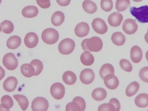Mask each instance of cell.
<instances>
[{"instance_id": "cell-1", "label": "cell", "mask_w": 148, "mask_h": 111, "mask_svg": "<svg viewBox=\"0 0 148 111\" xmlns=\"http://www.w3.org/2000/svg\"><path fill=\"white\" fill-rule=\"evenodd\" d=\"M103 46L102 40L97 36L84 39L81 43V46L83 50L89 52L99 51L102 49Z\"/></svg>"}, {"instance_id": "cell-2", "label": "cell", "mask_w": 148, "mask_h": 111, "mask_svg": "<svg viewBox=\"0 0 148 111\" xmlns=\"http://www.w3.org/2000/svg\"><path fill=\"white\" fill-rule=\"evenodd\" d=\"M130 12L138 22L141 23H148V5H146L137 8H130Z\"/></svg>"}, {"instance_id": "cell-3", "label": "cell", "mask_w": 148, "mask_h": 111, "mask_svg": "<svg viewBox=\"0 0 148 111\" xmlns=\"http://www.w3.org/2000/svg\"><path fill=\"white\" fill-rule=\"evenodd\" d=\"M41 38L44 42L49 45L56 43L59 38V34L55 29L49 28L44 29L42 32Z\"/></svg>"}, {"instance_id": "cell-4", "label": "cell", "mask_w": 148, "mask_h": 111, "mask_svg": "<svg viewBox=\"0 0 148 111\" xmlns=\"http://www.w3.org/2000/svg\"><path fill=\"white\" fill-rule=\"evenodd\" d=\"M86 108V103L84 99L81 97H75L71 102L68 103L66 106V111H84Z\"/></svg>"}, {"instance_id": "cell-5", "label": "cell", "mask_w": 148, "mask_h": 111, "mask_svg": "<svg viewBox=\"0 0 148 111\" xmlns=\"http://www.w3.org/2000/svg\"><path fill=\"white\" fill-rule=\"evenodd\" d=\"M75 43L74 40L70 38H66L61 40L59 43L58 49L60 53L64 55H69L74 50Z\"/></svg>"}, {"instance_id": "cell-6", "label": "cell", "mask_w": 148, "mask_h": 111, "mask_svg": "<svg viewBox=\"0 0 148 111\" xmlns=\"http://www.w3.org/2000/svg\"><path fill=\"white\" fill-rule=\"evenodd\" d=\"M3 65L8 70L12 71L16 69L18 65V60L15 55L8 53L3 56L2 60Z\"/></svg>"}, {"instance_id": "cell-7", "label": "cell", "mask_w": 148, "mask_h": 111, "mask_svg": "<svg viewBox=\"0 0 148 111\" xmlns=\"http://www.w3.org/2000/svg\"><path fill=\"white\" fill-rule=\"evenodd\" d=\"M49 106V103L45 98L38 97L32 101L31 108L33 111H46Z\"/></svg>"}, {"instance_id": "cell-8", "label": "cell", "mask_w": 148, "mask_h": 111, "mask_svg": "<svg viewBox=\"0 0 148 111\" xmlns=\"http://www.w3.org/2000/svg\"><path fill=\"white\" fill-rule=\"evenodd\" d=\"M51 94L55 99L60 100L62 99L65 93V88L63 85L60 82L53 84L50 89Z\"/></svg>"}, {"instance_id": "cell-9", "label": "cell", "mask_w": 148, "mask_h": 111, "mask_svg": "<svg viewBox=\"0 0 148 111\" xmlns=\"http://www.w3.org/2000/svg\"><path fill=\"white\" fill-rule=\"evenodd\" d=\"M91 24L93 29L97 33L103 34L107 31L108 27L105 21L101 18H95Z\"/></svg>"}, {"instance_id": "cell-10", "label": "cell", "mask_w": 148, "mask_h": 111, "mask_svg": "<svg viewBox=\"0 0 148 111\" xmlns=\"http://www.w3.org/2000/svg\"><path fill=\"white\" fill-rule=\"evenodd\" d=\"M95 78L93 71L90 69H85L81 72L79 78L81 82L86 85L91 83Z\"/></svg>"}, {"instance_id": "cell-11", "label": "cell", "mask_w": 148, "mask_h": 111, "mask_svg": "<svg viewBox=\"0 0 148 111\" xmlns=\"http://www.w3.org/2000/svg\"><path fill=\"white\" fill-rule=\"evenodd\" d=\"M122 28L125 33L131 35L134 34L137 31L138 25L135 20L128 18L123 22Z\"/></svg>"}, {"instance_id": "cell-12", "label": "cell", "mask_w": 148, "mask_h": 111, "mask_svg": "<svg viewBox=\"0 0 148 111\" xmlns=\"http://www.w3.org/2000/svg\"><path fill=\"white\" fill-rule=\"evenodd\" d=\"M103 80L105 86L110 89H116L119 84L118 78L114 74H110L107 75L104 77Z\"/></svg>"}, {"instance_id": "cell-13", "label": "cell", "mask_w": 148, "mask_h": 111, "mask_svg": "<svg viewBox=\"0 0 148 111\" xmlns=\"http://www.w3.org/2000/svg\"><path fill=\"white\" fill-rule=\"evenodd\" d=\"M38 42V38L37 35L33 32L27 33L24 39L25 45L29 48L35 47Z\"/></svg>"}, {"instance_id": "cell-14", "label": "cell", "mask_w": 148, "mask_h": 111, "mask_svg": "<svg viewBox=\"0 0 148 111\" xmlns=\"http://www.w3.org/2000/svg\"><path fill=\"white\" fill-rule=\"evenodd\" d=\"M89 30L90 27L88 24L84 22L78 23L74 29L76 35L79 37L86 36L88 34Z\"/></svg>"}, {"instance_id": "cell-15", "label": "cell", "mask_w": 148, "mask_h": 111, "mask_svg": "<svg viewBox=\"0 0 148 111\" xmlns=\"http://www.w3.org/2000/svg\"><path fill=\"white\" fill-rule=\"evenodd\" d=\"M18 83V80L15 77L10 76L7 78L4 81L3 88L5 91L8 92H11L15 90Z\"/></svg>"}, {"instance_id": "cell-16", "label": "cell", "mask_w": 148, "mask_h": 111, "mask_svg": "<svg viewBox=\"0 0 148 111\" xmlns=\"http://www.w3.org/2000/svg\"><path fill=\"white\" fill-rule=\"evenodd\" d=\"M123 18V16L121 13L115 12L109 15L108 20L111 26L117 27L120 25Z\"/></svg>"}, {"instance_id": "cell-17", "label": "cell", "mask_w": 148, "mask_h": 111, "mask_svg": "<svg viewBox=\"0 0 148 111\" xmlns=\"http://www.w3.org/2000/svg\"><path fill=\"white\" fill-rule=\"evenodd\" d=\"M130 58L135 63L139 62L143 58V52L141 49L138 46L135 45L131 48L130 52Z\"/></svg>"}, {"instance_id": "cell-18", "label": "cell", "mask_w": 148, "mask_h": 111, "mask_svg": "<svg viewBox=\"0 0 148 111\" xmlns=\"http://www.w3.org/2000/svg\"><path fill=\"white\" fill-rule=\"evenodd\" d=\"M38 12V9L36 6L28 5L22 9V14L25 17L31 18L36 16Z\"/></svg>"}, {"instance_id": "cell-19", "label": "cell", "mask_w": 148, "mask_h": 111, "mask_svg": "<svg viewBox=\"0 0 148 111\" xmlns=\"http://www.w3.org/2000/svg\"><path fill=\"white\" fill-rule=\"evenodd\" d=\"M134 102L137 106L140 108H145L148 106V94L143 93L137 96Z\"/></svg>"}, {"instance_id": "cell-20", "label": "cell", "mask_w": 148, "mask_h": 111, "mask_svg": "<svg viewBox=\"0 0 148 111\" xmlns=\"http://www.w3.org/2000/svg\"><path fill=\"white\" fill-rule=\"evenodd\" d=\"M21 38L16 35L10 37L6 42L7 47L9 49H14L18 48L21 45Z\"/></svg>"}, {"instance_id": "cell-21", "label": "cell", "mask_w": 148, "mask_h": 111, "mask_svg": "<svg viewBox=\"0 0 148 111\" xmlns=\"http://www.w3.org/2000/svg\"><path fill=\"white\" fill-rule=\"evenodd\" d=\"M65 16L64 13L60 11L55 12L52 15L51 21L52 24L54 26H58L61 25L64 22Z\"/></svg>"}, {"instance_id": "cell-22", "label": "cell", "mask_w": 148, "mask_h": 111, "mask_svg": "<svg viewBox=\"0 0 148 111\" xmlns=\"http://www.w3.org/2000/svg\"><path fill=\"white\" fill-rule=\"evenodd\" d=\"M107 92L102 88H99L94 89L92 93V96L95 100L100 101L104 99L106 97Z\"/></svg>"}, {"instance_id": "cell-23", "label": "cell", "mask_w": 148, "mask_h": 111, "mask_svg": "<svg viewBox=\"0 0 148 111\" xmlns=\"http://www.w3.org/2000/svg\"><path fill=\"white\" fill-rule=\"evenodd\" d=\"M21 72L25 77H30L34 75L35 71L33 66L30 64H22L20 68Z\"/></svg>"}, {"instance_id": "cell-24", "label": "cell", "mask_w": 148, "mask_h": 111, "mask_svg": "<svg viewBox=\"0 0 148 111\" xmlns=\"http://www.w3.org/2000/svg\"><path fill=\"white\" fill-rule=\"evenodd\" d=\"M62 79L66 84L72 85L74 84L77 80V77L74 73L68 71L65 72L62 75Z\"/></svg>"}, {"instance_id": "cell-25", "label": "cell", "mask_w": 148, "mask_h": 111, "mask_svg": "<svg viewBox=\"0 0 148 111\" xmlns=\"http://www.w3.org/2000/svg\"><path fill=\"white\" fill-rule=\"evenodd\" d=\"M80 59L82 64L86 66L91 65L94 62V58L93 55L87 51L81 54Z\"/></svg>"}, {"instance_id": "cell-26", "label": "cell", "mask_w": 148, "mask_h": 111, "mask_svg": "<svg viewBox=\"0 0 148 111\" xmlns=\"http://www.w3.org/2000/svg\"><path fill=\"white\" fill-rule=\"evenodd\" d=\"M111 40L113 43L117 46L123 45L125 41V36L119 32L114 33L111 36Z\"/></svg>"}, {"instance_id": "cell-27", "label": "cell", "mask_w": 148, "mask_h": 111, "mask_svg": "<svg viewBox=\"0 0 148 111\" xmlns=\"http://www.w3.org/2000/svg\"><path fill=\"white\" fill-rule=\"evenodd\" d=\"M82 7L85 12L90 14H93L97 10V7L96 4L90 0L84 1L82 3Z\"/></svg>"}, {"instance_id": "cell-28", "label": "cell", "mask_w": 148, "mask_h": 111, "mask_svg": "<svg viewBox=\"0 0 148 111\" xmlns=\"http://www.w3.org/2000/svg\"><path fill=\"white\" fill-rule=\"evenodd\" d=\"M13 97L18 102L22 110H26L29 104L27 97L23 95L19 94L14 95Z\"/></svg>"}, {"instance_id": "cell-29", "label": "cell", "mask_w": 148, "mask_h": 111, "mask_svg": "<svg viewBox=\"0 0 148 111\" xmlns=\"http://www.w3.org/2000/svg\"><path fill=\"white\" fill-rule=\"evenodd\" d=\"M114 68L112 65L109 63H106L101 67L99 71L100 77L103 79L107 75L114 73Z\"/></svg>"}, {"instance_id": "cell-30", "label": "cell", "mask_w": 148, "mask_h": 111, "mask_svg": "<svg viewBox=\"0 0 148 111\" xmlns=\"http://www.w3.org/2000/svg\"><path fill=\"white\" fill-rule=\"evenodd\" d=\"M140 87L139 83L134 81L130 83L127 87L125 93L128 97H131L134 95L138 91Z\"/></svg>"}, {"instance_id": "cell-31", "label": "cell", "mask_w": 148, "mask_h": 111, "mask_svg": "<svg viewBox=\"0 0 148 111\" xmlns=\"http://www.w3.org/2000/svg\"><path fill=\"white\" fill-rule=\"evenodd\" d=\"M1 107L9 110L13 106V101L11 97L8 95L3 96L1 100Z\"/></svg>"}, {"instance_id": "cell-32", "label": "cell", "mask_w": 148, "mask_h": 111, "mask_svg": "<svg viewBox=\"0 0 148 111\" xmlns=\"http://www.w3.org/2000/svg\"><path fill=\"white\" fill-rule=\"evenodd\" d=\"M1 31L6 34L11 33L14 29V25L10 21L5 20L0 24Z\"/></svg>"}, {"instance_id": "cell-33", "label": "cell", "mask_w": 148, "mask_h": 111, "mask_svg": "<svg viewBox=\"0 0 148 111\" xmlns=\"http://www.w3.org/2000/svg\"><path fill=\"white\" fill-rule=\"evenodd\" d=\"M30 64L33 66L35 71L34 76H38L42 72L43 68L42 62L40 60L35 59L32 60Z\"/></svg>"}, {"instance_id": "cell-34", "label": "cell", "mask_w": 148, "mask_h": 111, "mask_svg": "<svg viewBox=\"0 0 148 111\" xmlns=\"http://www.w3.org/2000/svg\"><path fill=\"white\" fill-rule=\"evenodd\" d=\"M130 4V0H116V8L118 12H123L127 8Z\"/></svg>"}, {"instance_id": "cell-35", "label": "cell", "mask_w": 148, "mask_h": 111, "mask_svg": "<svg viewBox=\"0 0 148 111\" xmlns=\"http://www.w3.org/2000/svg\"><path fill=\"white\" fill-rule=\"evenodd\" d=\"M101 8L104 11H110L113 7V3L112 0H101L100 2Z\"/></svg>"}, {"instance_id": "cell-36", "label": "cell", "mask_w": 148, "mask_h": 111, "mask_svg": "<svg viewBox=\"0 0 148 111\" xmlns=\"http://www.w3.org/2000/svg\"><path fill=\"white\" fill-rule=\"evenodd\" d=\"M119 64L121 68L126 71L130 72L132 70L133 68L131 64L126 59H121L120 61Z\"/></svg>"}, {"instance_id": "cell-37", "label": "cell", "mask_w": 148, "mask_h": 111, "mask_svg": "<svg viewBox=\"0 0 148 111\" xmlns=\"http://www.w3.org/2000/svg\"><path fill=\"white\" fill-rule=\"evenodd\" d=\"M139 75L143 81L148 83V66H146L141 69L139 71Z\"/></svg>"}, {"instance_id": "cell-38", "label": "cell", "mask_w": 148, "mask_h": 111, "mask_svg": "<svg viewBox=\"0 0 148 111\" xmlns=\"http://www.w3.org/2000/svg\"><path fill=\"white\" fill-rule=\"evenodd\" d=\"M98 111H116L114 106L111 103H104L99 106Z\"/></svg>"}, {"instance_id": "cell-39", "label": "cell", "mask_w": 148, "mask_h": 111, "mask_svg": "<svg viewBox=\"0 0 148 111\" xmlns=\"http://www.w3.org/2000/svg\"><path fill=\"white\" fill-rule=\"evenodd\" d=\"M37 4L43 9L48 8L51 5L50 0H36Z\"/></svg>"}, {"instance_id": "cell-40", "label": "cell", "mask_w": 148, "mask_h": 111, "mask_svg": "<svg viewBox=\"0 0 148 111\" xmlns=\"http://www.w3.org/2000/svg\"><path fill=\"white\" fill-rule=\"evenodd\" d=\"M109 103L112 104L115 107L116 111H119L121 108L120 103L117 99L116 98H111L109 101Z\"/></svg>"}, {"instance_id": "cell-41", "label": "cell", "mask_w": 148, "mask_h": 111, "mask_svg": "<svg viewBox=\"0 0 148 111\" xmlns=\"http://www.w3.org/2000/svg\"><path fill=\"white\" fill-rule=\"evenodd\" d=\"M57 3L60 6H66L69 5L71 0H56Z\"/></svg>"}, {"instance_id": "cell-42", "label": "cell", "mask_w": 148, "mask_h": 111, "mask_svg": "<svg viewBox=\"0 0 148 111\" xmlns=\"http://www.w3.org/2000/svg\"><path fill=\"white\" fill-rule=\"evenodd\" d=\"M144 38L146 42L148 44V29L147 32L145 35Z\"/></svg>"}, {"instance_id": "cell-43", "label": "cell", "mask_w": 148, "mask_h": 111, "mask_svg": "<svg viewBox=\"0 0 148 111\" xmlns=\"http://www.w3.org/2000/svg\"><path fill=\"white\" fill-rule=\"evenodd\" d=\"M146 58L148 62V50L147 51L145 54Z\"/></svg>"}, {"instance_id": "cell-44", "label": "cell", "mask_w": 148, "mask_h": 111, "mask_svg": "<svg viewBox=\"0 0 148 111\" xmlns=\"http://www.w3.org/2000/svg\"><path fill=\"white\" fill-rule=\"evenodd\" d=\"M133 1L136 2H140L143 1V0H132Z\"/></svg>"}]
</instances>
